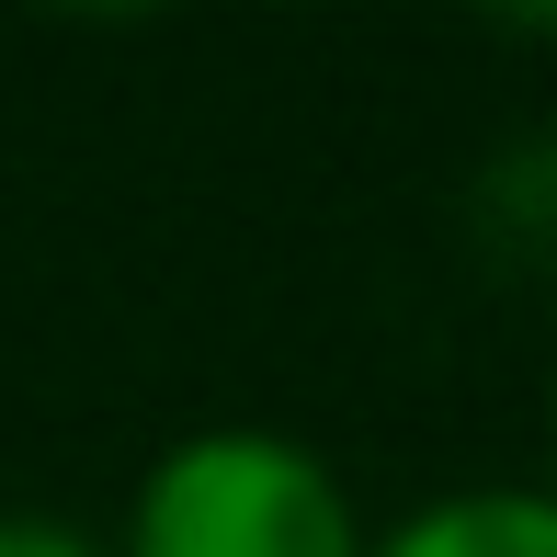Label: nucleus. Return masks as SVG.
Segmentation results:
<instances>
[{
	"label": "nucleus",
	"instance_id": "1",
	"mask_svg": "<svg viewBox=\"0 0 557 557\" xmlns=\"http://www.w3.org/2000/svg\"><path fill=\"white\" fill-rule=\"evenodd\" d=\"M114 557H364L375 523L285 421H194L137 467Z\"/></svg>",
	"mask_w": 557,
	"mask_h": 557
},
{
	"label": "nucleus",
	"instance_id": "2",
	"mask_svg": "<svg viewBox=\"0 0 557 557\" xmlns=\"http://www.w3.org/2000/svg\"><path fill=\"white\" fill-rule=\"evenodd\" d=\"M364 557H557V490H546V478H478V490H433L421 512L375 523Z\"/></svg>",
	"mask_w": 557,
	"mask_h": 557
},
{
	"label": "nucleus",
	"instance_id": "3",
	"mask_svg": "<svg viewBox=\"0 0 557 557\" xmlns=\"http://www.w3.org/2000/svg\"><path fill=\"white\" fill-rule=\"evenodd\" d=\"M478 227H490V250L523 285H557V125L546 137H512L478 171Z\"/></svg>",
	"mask_w": 557,
	"mask_h": 557
},
{
	"label": "nucleus",
	"instance_id": "4",
	"mask_svg": "<svg viewBox=\"0 0 557 557\" xmlns=\"http://www.w3.org/2000/svg\"><path fill=\"white\" fill-rule=\"evenodd\" d=\"M0 557H114V546L81 535L69 512H0Z\"/></svg>",
	"mask_w": 557,
	"mask_h": 557
},
{
	"label": "nucleus",
	"instance_id": "5",
	"mask_svg": "<svg viewBox=\"0 0 557 557\" xmlns=\"http://www.w3.org/2000/svg\"><path fill=\"white\" fill-rule=\"evenodd\" d=\"M546 490H557V375H546Z\"/></svg>",
	"mask_w": 557,
	"mask_h": 557
}]
</instances>
